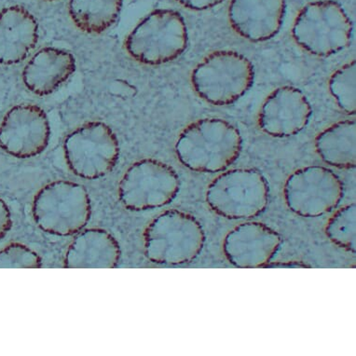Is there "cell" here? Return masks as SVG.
Masks as SVG:
<instances>
[{"instance_id": "obj_19", "label": "cell", "mask_w": 356, "mask_h": 356, "mask_svg": "<svg viewBox=\"0 0 356 356\" xmlns=\"http://www.w3.org/2000/svg\"><path fill=\"white\" fill-rule=\"evenodd\" d=\"M123 0H70V15L82 31L102 33L119 17Z\"/></svg>"}, {"instance_id": "obj_3", "label": "cell", "mask_w": 356, "mask_h": 356, "mask_svg": "<svg viewBox=\"0 0 356 356\" xmlns=\"http://www.w3.org/2000/svg\"><path fill=\"white\" fill-rule=\"evenodd\" d=\"M353 22L341 5L333 0H319L306 5L293 26L296 42L316 56L338 54L350 45Z\"/></svg>"}, {"instance_id": "obj_10", "label": "cell", "mask_w": 356, "mask_h": 356, "mask_svg": "<svg viewBox=\"0 0 356 356\" xmlns=\"http://www.w3.org/2000/svg\"><path fill=\"white\" fill-rule=\"evenodd\" d=\"M287 207L302 218H319L332 212L344 196L343 183L330 169L308 166L287 178L284 188Z\"/></svg>"}, {"instance_id": "obj_22", "label": "cell", "mask_w": 356, "mask_h": 356, "mask_svg": "<svg viewBox=\"0 0 356 356\" xmlns=\"http://www.w3.org/2000/svg\"><path fill=\"white\" fill-rule=\"evenodd\" d=\"M41 267V257L23 243H12L0 251V269H40Z\"/></svg>"}, {"instance_id": "obj_7", "label": "cell", "mask_w": 356, "mask_h": 356, "mask_svg": "<svg viewBox=\"0 0 356 356\" xmlns=\"http://www.w3.org/2000/svg\"><path fill=\"white\" fill-rule=\"evenodd\" d=\"M188 38L187 26L179 13L158 10L131 31L126 49L134 59L143 64H165L184 53Z\"/></svg>"}, {"instance_id": "obj_20", "label": "cell", "mask_w": 356, "mask_h": 356, "mask_svg": "<svg viewBox=\"0 0 356 356\" xmlns=\"http://www.w3.org/2000/svg\"><path fill=\"white\" fill-rule=\"evenodd\" d=\"M328 239L343 249L355 254L356 252V204H348L337 211L325 229Z\"/></svg>"}, {"instance_id": "obj_4", "label": "cell", "mask_w": 356, "mask_h": 356, "mask_svg": "<svg viewBox=\"0 0 356 356\" xmlns=\"http://www.w3.org/2000/svg\"><path fill=\"white\" fill-rule=\"evenodd\" d=\"M253 64L234 51H216L193 70L191 81L199 97L215 106L232 105L254 83Z\"/></svg>"}, {"instance_id": "obj_2", "label": "cell", "mask_w": 356, "mask_h": 356, "mask_svg": "<svg viewBox=\"0 0 356 356\" xmlns=\"http://www.w3.org/2000/svg\"><path fill=\"white\" fill-rule=\"evenodd\" d=\"M205 243L202 224L190 213L168 210L156 216L144 232L145 254L156 264L193 262Z\"/></svg>"}, {"instance_id": "obj_6", "label": "cell", "mask_w": 356, "mask_h": 356, "mask_svg": "<svg viewBox=\"0 0 356 356\" xmlns=\"http://www.w3.org/2000/svg\"><path fill=\"white\" fill-rule=\"evenodd\" d=\"M270 188L264 175L254 169L229 170L218 175L207 191V202L218 215L229 219H249L264 212Z\"/></svg>"}, {"instance_id": "obj_17", "label": "cell", "mask_w": 356, "mask_h": 356, "mask_svg": "<svg viewBox=\"0 0 356 356\" xmlns=\"http://www.w3.org/2000/svg\"><path fill=\"white\" fill-rule=\"evenodd\" d=\"M76 70L74 56L67 51L46 48L35 54L23 72L24 84L38 95L51 94Z\"/></svg>"}, {"instance_id": "obj_18", "label": "cell", "mask_w": 356, "mask_h": 356, "mask_svg": "<svg viewBox=\"0 0 356 356\" xmlns=\"http://www.w3.org/2000/svg\"><path fill=\"white\" fill-rule=\"evenodd\" d=\"M317 154L331 166L352 169L356 166V124L344 120L330 126L316 139Z\"/></svg>"}, {"instance_id": "obj_24", "label": "cell", "mask_w": 356, "mask_h": 356, "mask_svg": "<svg viewBox=\"0 0 356 356\" xmlns=\"http://www.w3.org/2000/svg\"><path fill=\"white\" fill-rule=\"evenodd\" d=\"M177 1L191 10H204L218 6L223 2V0H177Z\"/></svg>"}, {"instance_id": "obj_11", "label": "cell", "mask_w": 356, "mask_h": 356, "mask_svg": "<svg viewBox=\"0 0 356 356\" xmlns=\"http://www.w3.org/2000/svg\"><path fill=\"white\" fill-rule=\"evenodd\" d=\"M47 115L38 106L20 105L10 109L0 124V147L13 157L40 155L50 141Z\"/></svg>"}, {"instance_id": "obj_25", "label": "cell", "mask_w": 356, "mask_h": 356, "mask_svg": "<svg viewBox=\"0 0 356 356\" xmlns=\"http://www.w3.org/2000/svg\"><path fill=\"white\" fill-rule=\"evenodd\" d=\"M272 267H309V265L304 264V263L292 261L289 263H278V264H267L264 268Z\"/></svg>"}, {"instance_id": "obj_8", "label": "cell", "mask_w": 356, "mask_h": 356, "mask_svg": "<svg viewBox=\"0 0 356 356\" xmlns=\"http://www.w3.org/2000/svg\"><path fill=\"white\" fill-rule=\"evenodd\" d=\"M179 190V177L172 167L145 159L126 171L120 182L119 197L129 210H152L171 204Z\"/></svg>"}, {"instance_id": "obj_13", "label": "cell", "mask_w": 356, "mask_h": 356, "mask_svg": "<svg viewBox=\"0 0 356 356\" xmlns=\"http://www.w3.org/2000/svg\"><path fill=\"white\" fill-rule=\"evenodd\" d=\"M312 114L313 109L306 95L297 88L284 86L266 98L260 109L259 124L267 135L289 138L308 125Z\"/></svg>"}, {"instance_id": "obj_26", "label": "cell", "mask_w": 356, "mask_h": 356, "mask_svg": "<svg viewBox=\"0 0 356 356\" xmlns=\"http://www.w3.org/2000/svg\"><path fill=\"white\" fill-rule=\"evenodd\" d=\"M49 1H53V0H49Z\"/></svg>"}, {"instance_id": "obj_12", "label": "cell", "mask_w": 356, "mask_h": 356, "mask_svg": "<svg viewBox=\"0 0 356 356\" xmlns=\"http://www.w3.org/2000/svg\"><path fill=\"white\" fill-rule=\"evenodd\" d=\"M281 243L280 235L269 226L260 222H245L226 235L223 251L235 267L256 269L269 264Z\"/></svg>"}, {"instance_id": "obj_23", "label": "cell", "mask_w": 356, "mask_h": 356, "mask_svg": "<svg viewBox=\"0 0 356 356\" xmlns=\"http://www.w3.org/2000/svg\"><path fill=\"white\" fill-rule=\"evenodd\" d=\"M13 227L12 215L6 202L0 198V240L3 239Z\"/></svg>"}, {"instance_id": "obj_15", "label": "cell", "mask_w": 356, "mask_h": 356, "mask_svg": "<svg viewBox=\"0 0 356 356\" xmlns=\"http://www.w3.org/2000/svg\"><path fill=\"white\" fill-rule=\"evenodd\" d=\"M38 26L26 9L13 6L0 12V64H18L35 48Z\"/></svg>"}, {"instance_id": "obj_9", "label": "cell", "mask_w": 356, "mask_h": 356, "mask_svg": "<svg viewBox=\"0 0 356 356\" xmlns=\"http://www.w3.org/2000/svg\"><path fill=\"white\" fill-rule=\"evenodd\" d=\"M65 157L71 171L84 179L104 177L119 160V141L102 122L87 123L65 139Z\"/></svg>"}, {"instance_id": "obj_5", "label": "cell", "mask_w": 356, "mask_h": 356, "mask_svg": "<svg viewBox=\"0 0 356 356\" xmlns=\"http://www.w3.org/2000/svg\"><path fill=\"white\" fill-rule=\"evenodd\" d=\"M32 213L43 232L72 236L82 231L91 219V200L81 185L60 180L38 191L33 201Z\"/></svg>"}, {"instance_id": "obj_1", "label": "cell", "mask_w": 356, "mask_h": 356, "mask_svg": "<svg viewBox=\"0 0 356 356\" xmlns=\"http://www.w3.org/2000/svg\"><path fill=\"white\" fill-rule=\"evenodd\" d=\"M243 138L240 131L225 120L202 119L191 123L175 144L178 160L191 171L218 172L240 157Z\"/></svg>"}, {"instance_id": "obj_21", "label": "cell", "mask_w": 356, "mask_h": 356, "mask_svg": "<svg viewBox=\"0 0 356 356\" xmlns=\"http://www.w3.org/2000/svg\"><path fill=\"white\" fill-rule=\"evenodd\" d=\"M331 95L339 108L349 115L356 112V64L348 63L337 70L330 79Z\"/></svg>"}, {"instance_id": "obj_16", "label": "cell", "mask_w": 356, "mask_h": 356, "mask_svg": "<svg viewBox=\"0 0 356 356\" xmlns=\"http://www.w3.org/2000/svg\"><path fill=\"white\" fill-rule=\"evenodd\" d=\"M119 243L105 229L81 231L70 243L65 257V268L114 269L120 259Z\"/></svg>"}, {"instance_id": "obj_14", "label": "cell", "mask_w": 356, "mask_h": 356, "mask_svg": "<svg viewBox=\"0 0 356 356\" xmlns=\"http://www.w3.org/2000/svg\"><path fill=\"white\" fill-rule=\"evenodd\" d=\"M286 10V0H232L229 20L241 37L262 42L280 31Z\"/></svg>"}]
</instances>
